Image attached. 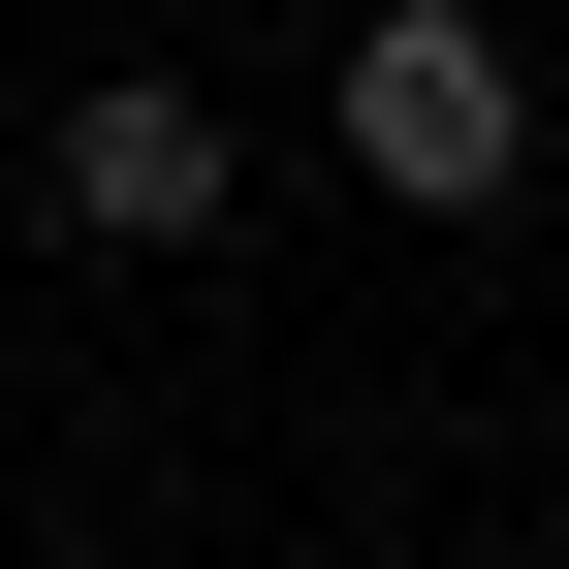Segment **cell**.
<instances>
[{
    "instance_id": "7a4b0ae2",
    "label": "cell",
    "mask_w": 569,
    "mask_h": 569,
    "mask_svg": "<svg viewBox=\"0 0 569 569\" xmlns=\"http://www.w3.org/2000/svg\"><path fill=\"white\" fill-rule=\"evenodd\" d=\"M32 222H63V253H222V222H253V127L190 96V63H96V96L32 127Z\"/></svg>"
},
{
    "instance_id": "6da1fadb",
    "label": "cell",
    "mask_w": 569,
    "mask_h": 569,
    "mask_svg": "<svg viewBox=\"0 0 569 569\" xmlns=\"http://www.w3.org/2000/svg\"><path fill=\"white\" fill-rule=\"evenodd\" d=\"M317 159L380 190V222H507L538 190V32L507 0H380V32L317 63Z\"/></svg>"
}]
</instances>
